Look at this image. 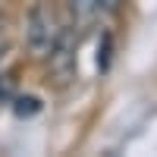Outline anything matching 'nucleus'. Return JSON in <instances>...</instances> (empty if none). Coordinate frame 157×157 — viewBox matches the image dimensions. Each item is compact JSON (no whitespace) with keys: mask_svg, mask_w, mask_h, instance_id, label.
I'll return each instance as SVG.
<instances>
[{"mask_svg":"<svg viewBox=\"0 0 157 157\" xmlns=\"http://www.w3.org/2000/svg\"><path fill=\"white\" fill-rule=\"evenodd\" d=\"M69 29V22L63 19V13L57 10L54 0H35L25 13V47L35 60H44L50 50L57 47V41L63 38V32Z\"/></svg>","mask_w":157,"mask_h":157,"instance_id":"1","label":"nucleus"},{"mask_svg":"<svg viewBox=\"0 0 157 157\" xmlns=\"http://www.w3.org/2000/svg\"><path fill=\"white\" fill-rule=\"evenodd\" d=\"M120 3H123V0H98L101 13H116V10H120Z\"/></svg>","mask_w":157,"mask_h":157,"instance_id":"5","label":"nucleus"},{"mask_svg":"<svg viewBox=\"0 0 157 157\" xmlns=\"http://www.w3.org/2000/svg\"><path fill=\"white\" fill-rule=\"evenodd\" d=\"M72 29H75V25H69V29L63 32V38L57 41V47L44 57L47 66H50V72L57 75V82H69V78L75 75V38H72Z\"/></svg>","mask_w":157,"mask_h":157,"instance_id":"2","label":"nucleus"},{"mask_svg":"<svg viewBox=\"0 0 157 157\" xmlns=\"http://www.w3.org/2000/svg\"><path fill=\"white\" fill-rule=\"evenodd\" d=\"M0 60H3V47H0Z\"/></svg>","mask_w":157,"mask_h":157,"instance_id":"6","label":"nucleus"},{"mask_svg":"<svg viewBox=\"0 0 157 157\" xmlns=\"http://www.w3.org/2000/svg\"><path fill=\"white\" fill-rule=\"evenodd\" d=\"M10 98H13V82H10V75H0V107L10 104Z\"/></svg>","mask_w":157,"mask_h":157,"instance_id":"4","label":"nucleus"},{"mask_svg":"<svg viewBox=\"0 0 157 157\" xmlns=\"http://www.w3.org/2000/svg\"><path fill=\"white\" fill-rule=\"evenodd\" d=\"M66 3V13H69V19L75 29H82V25H91L98 16H101V6H98V0H63Z\"/></svg>","mask_w":157,"mask_h":157,"instance_id":"3","label":"nucleus"}]
</instances>
